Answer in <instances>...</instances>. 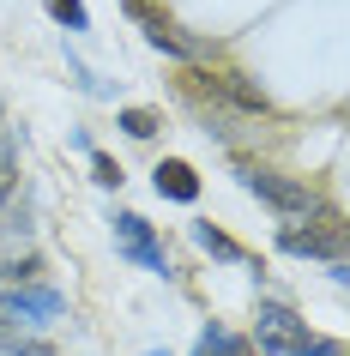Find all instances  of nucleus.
Here are the masks:
<instances>
[{
  "label": "nucleus",
  "instance_id": "obj_1",
  "mask_svg": "<svg viewBox=\"0 0 350 356\" xmlns=\"http://www.w3.org/2000/svg\"><path fill=\"white\" fill-rule=\"evenodd\" d=\"M230 175L241 181V193H254L260 206L272 211L278 224H314V218H338L326 193L314 188L308 175H290L278 163H260L254 151H230Z\"/></svg>",
  "mask_w": 350,
  "mask_h": 356
},
{
  "label": "nucleus",
  "instance_id": "obj_2",
  "mask_svg": "<svg viewBox=\"0 0 350 356\" xmlns=\"http://www.w3.org/2000/svg\"><path fill=\"white\" fill-rule=\"evenodd\" d=\"M175 91L193 109H223V115H236V121H272L278 115L272 91L254 73H241V67H182Z\"/></svg>",
  "mask_w": 350,
  "mask_h": 356
},
{
  "label": "nucleus",
  "instance_id": "obj_3",
  "mask_svg": "<svg viewBox=\"0 0 350 356\" xmlns=\"http://www.w3.org/2000/svg\"><path fill=\"white\" fill-rule=\"evenodd\" d=\"M121 13L145 31V42L157 49V55L182 60V67H218V42L200 37V31H187V24L175 19V13H164L157 0H121Z\"/></svg>",
  "mask_w": 350,
  "mask_h": 356
},
{
  "label": "nucleus",
  "instance_id": "obj_4",
  "mask_svg": "<svg viewBox=\"0 0 350 356\" xmlns=\"http://www.w3.org/2000/svg\"><path fill=\"white\" fill-rule=\"evenodd\" d=\"M109 236H115V254H121L127 266H139V272H151V278H164V284L182 278L151 218H139V211H115V218H109Z\"/></svg>",
  "mask_w": 350,
  "mask_h": 356
},
{
  "label": "nucleus",
  "instance_id": "obj_5",
  "mask_svg": "<svg viewBox=\"0 0 350 356\" xmlns=\"http://www.w3.org/2000/svg\"><path fill=\"white\" fill-rule=\"evenodd\" d=\"M314 326L308 320H302V308H296L290 296H260L254 302V350L260 356H284V350H296V344H302V338H308Z\"/></svg>",
  "mask_w": 350,
  "mask_h": 356
},
{
  "label": "nucleus",
  "instance_id": "obj_6",
  "mask_svg": "<svg viewBox=\"0 0 350 356\" xmlns=\"http://www.w3.org/2000/svg\"><path fill=\"white\" fill-rule=\"evenodd\" d=\"M0 314H6L13 332H42V326L67 320V290H55L49 278L19 284V290H6V296H0Z\"/></svg>",
  "mask_w": 350,
  "mask_h": 356
},
{
  "label": "nucleus",
  "instance_id": "obj_7",
  "mask_svg": "<svg viewBox=\"0 0 350 356\" xmlns=\"http://www.w3.org/2000/svg\"><path fill=\"white\" fill-rule=\"evenodd\" d=\"M278 254L290 260H344V218H314V224H278L272 236Z\"/></svg>",
  "mask_w": 350,
  "mask_h": 356
},
{
  "label": "nucleus",
  "instance_id": "obj_8",
  "mask_svg": "<svg viewBox=\"0 0 350 356\" xmlns=\"http://www.w3.org/2000/svg\"><path fill=\"white\" fill-rule=\"evenodd\" d=\"M151 188H157V200H169V206H193V200H200V169L187 163V157H157Z\"/></svg>",
  "mask_w": 350,
  "mask_h": 356
},
{
  "label": "nucleus",
  "instance_id": "obj_9",
  "mask_svg": "<svg viewBox=\"0 0 350 356\" xmlns=\"http://www.w3.org/2000/svg\"><path fill=\"white\" fill-rule=\"evenodd\" d=\"M187 236H193V242H200V254H212L218 266H254V254H248L230 229H218L212 218H193V229H187Z\"/></svg>",
  "mask_w": 350,
  "mask_h": 356
},
{
  "label": "nucleus",
  "instance_id": "obj_10",
  "mask_svg": "<svg viewBox=\"0 0 350 356\" xmlns=\"http://www.w3.org/2000/svg\"><path fill=\"white\" fill-rule=\"evenodd\" d=\"M187 356H260L254 350V338L248 332H236V326H223V320H205L200 326V338H193V350Z\"/></svg>",
  "mask_w": 350,
  "mask_h": 356
},
{
  "label": "nucleus",
  "instance_id": "obj_11",
  "mask_svg": "<svg viewBox=\"0 0 350 356\" xmlns=\"http://www.w3.org/2000/svg\"><path fill=\"white\" fill-rule=\"evenodd\" d=\"M42 272H49V260H42L37 248H6V254H0V284H6V290H19V284H37Z\"/></svg>",
  "mask_w": 350,
  "mask_h": 356
},
{
  "label": "nucleus",
  "instance_id": "obj_12",
  "mask_svg": "<svg viewBox=\"0 0 350 356\" xmlns=\"http://www.w3.org/2000/svg\"><path fill=\"white\" fill-rule=\"evenodd\" d=\"M115 127L127 133V139H139V145H151V139L164 133V109H151V103H127V109H115Z\"/></svg>",
  "mask_w": 350,
  "mask_h": 356
},
{
  "label": "nucleus",
  "instance_id": "obj_13",
  "mask_svg": "<svg viewBox=\"0 0 350 356\" xmlns=\"http://www.w3.org/2000/svg\"><path fill=\"white\" fill-rule=\"evenodd\" d=\"M49 6V19L61 24V31H73V37H85L91 31V13H85V0H42Z\"/></svg>",
  "mask_w": 350,
  "mask_h": 356
},
{
  "label": "nucleus",
  "instance_id": "obj_14",
  "mask_svg": "<svg viewBox=\"0 0 350 356\" xmlns=\"http://www.w3.org/2000/svg\"><path fill=\"white\" fill-rule=\"evenodd\" d=\"M91 181H97V188H103V193H115V188H121V181H127V169L115 163L109 151H91Z\"/></svg>",
  "mask_w": 350,
  "mask_h": 356
},
{
  "label": "nucleus",
  "instance_id": "obj_15",
  "mask_svg": "<svg viewBox=\"0 0 350 356\" xmlns=\"http://www.w3.org/2000/svg\"><path fill=\"white\" fill-rule=\"evenodd\" d=\"M284 356H344V344H338L332 332H308L296 350H284Z\"/></svg>",
  "mask_w": 350,
  "mask_h": 356
},
{
  "label": "nucleus",
  "instance_id": "obj_16",
  "mask_svg": "<svg viewBox=\"0 0 350 356\" xmlns=\"http://www.w3.org/2000/svg\"><path fill=\"white\" fill-rule=\"evenodd\" d=\"M19 193V163H0V206Z\"/></svg>",
  "mask_w": 350,
  "mask_h": 356
},
{
  "label": "nucleus",
  "instance_id": "obj_17",
  "mask_svg": "<svg viewBox=\"0 0 350 356\" xmlns=\"http://www.w3.org/2000/svg\"><path fill=\"white\" fill-rule=\"evenodd\" d=\"M326 284H338V290H344V284H350V260H326Z\"/></svg>",
  "mask_w": 350,
  "mask_h": 356
},
{
  "label": "nucleus",
  "instance_id": "obj_18",
  "mask_svg": "<svg viewBox=\"0 0 350 356\" xmlns=\"http://www.w3.org/2000/svg\"><path fill=\"white\" fill-rule=\"evenodd\" d=\"M67 139H73V151H85V157H91V151H97V139H91V127H73V133H67Z\"/></svg>",
  "mask_w": 350,
  "mask_h": 356
},
{
  "label": "nucleus",
  "instance_id": "obj_19",
  "mask_svg": "<svg viewBox=\"0 0 350 356\" xmlns=\"http://www.w3.org/2000/svg\"><path fill=\"white\" fill-rule=\"evenodd\" d=\"M0 133H6V97H0Z\"/></svg>",
  "mask_w": 350,
  "mask_h": 356
},
{
  "label": "nucleus",
  "instance_id": "obj_20",
  "mask_svg": "<svg viewBox=\"0 0 350 356\" xmlns=\"http://www.w3.org/2000/svg\"><path fill=\"white\" fill-rule=\"evenodd\" d=\"M145 356H169V350H145Z\"/></svg>",
  "mask_w": 350,
  "mask_h": 356
},
{
  "label": "nucleus",
  "instance_id": "obj_21",
  "mask_svg": "<svg viewBox=\"0 0 350 356\" xmlns=\"http://www.w3.org/2000/svg\"><path fill=\"white\" fill-rule=\"evenodd\" d=\"M0 356H6V350H0Z\"/></svg>",
  "mask_w": 350,
  "mask_h": 356
}]
</instances>
